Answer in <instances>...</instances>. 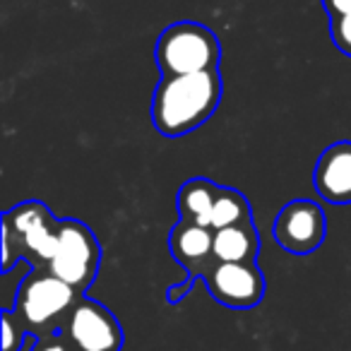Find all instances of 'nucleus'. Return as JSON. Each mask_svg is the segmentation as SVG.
I'll use <instances>...</instances> for the list:
<instances>
[{"instance_id":"obj_2","label":"nucleus","mask_w":351,"mask_h":351,"mask_svg":"<svg viewBox=\"0 0 351 351\" xmlns=\"http://www.w3.org/2000/svg\"><path fill=\"white\" fill-rule=\"evenodd\" d=\"M80 296L84 293L75 291L68 282L56 277L46 267H32L17 287L12 313L32 337H49L60 332L70 308L77 303Z\"/></svg>"},{"instance_id":"obj_14","label":"nucleus","mask_w":351,"mask_h":351,"mask_svg":"<svg viewBox=\"0 0 351 351\" xmlns=\"http://www.w3.org/2000/svg\"><path fill=\"white\" fill-rule=\"evenodd\" d=\"M0 325H3V351H22V346L27 344V339H32V335L27 332V327L17 320V315L12 313V308H5L0 313Z\"/></svg>"},{"instance_id":"obj_12","label":"nucleus","mask_w":351,"mask_h":351,"mask_svg":"<svg viewBox=\"0 0 351 351\" xmlns=\"http://www.w3.org/2000/svg\"><path fill=\"white\" fill-rule=\"evenodd\" d=\"M219 193V183L195 176L191 181H186L176 195V207H178V219L193 221V224L210 226L212 219V205ZM212 229V226H210Z\"/></svg>"},{"instance_id":"obj_11","label":"nucleus","mask_w":351,"mask_h":351,"mask_svg":"<svg viewBox=\"0 0 351 351\" xmlns=\"http://www.w3.org/2000/svg\"><path fill=\"white\" fill-rule=\"evenodd\" d=\"M260 253V234L253 219L215 229V258L221 263H255Z\"/></svg>"},{"instance_id":"obj_3","label":"nucleus","mask_w":351,"mask_h":351,"mask_svg":"<svg viewBox=\"0 0 351 351\" xmlns=\"http://www.w3.org/2000/svg\"><path fill=\"white\" fill-rule=\"evenodd\" d=\"M154 58L161 77L219 70L221 44L210 27L183 20L161 32L154 46Z\"/></svg>"},{"instance_id":"obj_18","label":"nucleus","mask_w":351,"mask_h":351,"mask_svg":"<svg viewBox=\"0 0 351 351\" xmlns=\"http://www.w3.org/2000/svg\"><path fill=\"white\" fill-rule=\"evenodd\" d=\"M325 8L327 17H339V15H351V0H320Z\"/></svg>"},{"instance_id":"obj_15","label":"nucleus","mask_w":351,"mask_h":351,"mask_svg":"<svg viewBox=\"0 0 351 351\" xmlns=\"http://www.w3.org/2000/svg\"><path fill=\"white\" fill-rule=\"evenodd\" d=\"M330 36L337 51L351 58V15L330 17Z\"/></svg>"},{"instance_id":"obj_1","label":"nucleus","mask_w":351,"mask_h":351,"mask_svg":"<svg viewBox=\"0 0 351 351\" xmlns=\"http://www.w3.org/2000/svg\"><path fill=\"white\" fill-rule=\"evenodd\" d=\"M224 94L219 70L164 75L152 94V125L164 137H183L205 125Z\"/></svg>"},{"instance_id":"obj_9","label":"nucleus","mask_w":351,"mask_h":351,"mask_svg":"<svg viewBox=\"0 0 351 351\" xmlns=\"http://www.w3.org/2000/svg\"><path fill=\"white\" fill-rule=\"evenodd\" d=\"M169 250L186 269V279L202 282V274L215 263V229L178 219L169 231Z\"/></svg>"},{"instance_id":"obj_6","label":"nucleus","mask_w":351,"mask_h":351,"mask_svg":"<svg viewBox=\"0 0 351 351\" xmlns=\"http://www.w3.org/2000/svg\"><path fill=\"white\" fill-rule=\"evenodd\" d=\"M60 335L75 351H123L125 344V332L118 317L89 296H80L70 308Z\"/></svg>"},{"instance_id":"obj_17","label":"nucleus","mask_w":351,"mask_h":351,"mask_svg":"<svg viewBox=\"0 0 351 351\" xmlns=\"http://www.w3.org/2000/svg\"><path fill=\"white\" fill-rule=\"evenodd\" d=\"M193 287H195V284H193L191 279H183L181 284H173V287L166 289V301H169L171 306H176V303H181L186 296H191Z\"/></svg>"},{"instance_id":"obj_8","label":"nucleus","mask_w":351,"mask_h":351,"mask_svg":"<svg viewBox=\"0 0 351 351\" xmlns=\"http://www.w3.org/2000/svg\"><path fill=\"white\" fill-rule=\"evenodd\" d=\"M274 241L291 255H311L322 245L327 234L325 212L313 200H291L279 210L272 226Z\"/></svg>"},{"instance_id":"obj_5","label":"nucleus","mask_w":351,"mask_h":351,"mask_svg":"<svg viewBox=\"0 0 351 351\" xmlns=\"http://www.w3.org/2000/svg\"><path fill=\"white\" fill-rule=\"evenodd\" d=\"M101 267V245L94 231L80 219H60L58 243L49 272L68 282L75 291L87 293Z\"/></svg>"},{"instance_id":"obj_4","label":"nucleus","mask_w":351,"mask_h":351,"mask_svg":"<svg viewBox=\"0 0 351 351\" xmlns=\"http://www.w3.org/2000/svg\"><path fill=\"white\" fill-rule=\"evenodd\" d=\"M0 226L10 231L17 253L29 267H49L58 243L60 219L41 200H25L3 212Z\"/></svg>"},{"instance_id":"obj_7","label":"nucleus","mask_w":351,"mask_h":351,"mask_svg":"<svg viewBox=\"0 0 351 351\" xmlns=\"http://www.w3.org/2000/svg\"><path fill=\"white\" fill-rule=\"evenodd\" d=\"M202 284L217 303L234 311H248L260 306L267 291L263 269L258 263H221L215 260L205 274Z\"/></svg>"},{"instance_id":"obj_10","label":"nucleus","mask_w":351,"mask_h":351,"mask_svg":"<svg viewBox=\"0 0 351 351\" xmlns=\"http://www.w3.org/2000/svg\"><path fill=\"white\" fill-rule=\"evenodd\" d=\"M313 186L330 205H351V140L332 142L320 152Z\"/></svg>"},{"instance_id":"obj_13","label":"nucleus","mask_w":351,"mask_h":351,"mask_svg":"<svg viewBox=\"0 0 351 351\" xmlns=\"http://www.w3.org/2000/svg\"><path fill=\"white\" fill-rule=\"evenodd\" d=\"M248 219H253V207H250L248 197L236 188L219 186L217 200L212 205V229H224V226H234Z\"/></svg>"},{"instance_id":"obj_16","label":"nucleus","mask_w":351,"mask_h":351,"mask_svg":"<svg viewBox=\"0 0 351 351\" xmlns=\"http://www.w3.org/2000/svg\"><path fill=\"white\" fill-rule=\"evenodd\" d=\"M29 351H75V349L70 346V341L65 339L60 332H56V335H49V337H34Z\"/></svg>"}]
</instances>
